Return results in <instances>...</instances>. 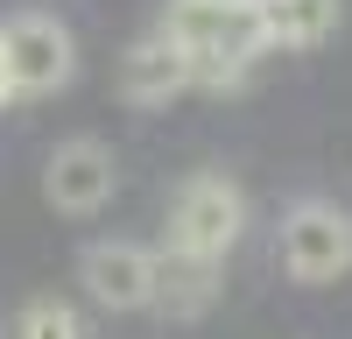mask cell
<instances>
[{
  "label": "cell",
  "mask_w": 352,
  "mask_h": 339,
  "mask_svg": "<svg viewBox=\"0 0 352 339\" xmlns=\"http://www.w3.org/2000/svg\"><path fill=\"white\" fill-rule=\"evenodd\" d=\"M162 28L184 43L190 71H197V92H232V85H247V71L275 50L261 0H169Z\"/></svg>",
  "instance_id": "1"
},
{
  "label": "cell",
  "mask_w": 352,
  "mask_h": 339,
  "mask_svg": "<svg viewBox=\"0 0 352 339\" xmlns=\"http://www.w3.org/2000/svg\"><path fill=\"white\" fill-rule=\"evenodd\" d=\"M240 234H247V198H240V184H232L226 170H197V177L176 184L162 247L197 254V262H226V254L240 247Z\"/></svg>",
  "instance_id": "2"
},
{
  "label": "cell",
  "mask_w": 352,
  "mask_h": 339,
  "mask_svg": "<svg viewBox=\"0 0 352 339\" xmlns=\"http://www.w3.org/2000/svg\"><path fill=\"white\" fill-rule=\"evenodd\" d=\"M352 269V212L331 198H296L282 212V276L303 290H324Z\"/></svg>",
  "instance_id": "3"
},
{
  "label": "cell",
  "mask_w": 352,
  "mask_h": 339,
  "mask_svg": "<svg viewBox=\"0 0 352 339\" xmlns=\"http://www.w3.org/2000/svg\"><path fill=\"white\" fill-rule=\"evenodd\" d=\"M0 56H8V78H14V99H50L64 92L71 71H78V43L56 14H14L0 21Z\"/></svg>",
  "instance_id": "4"
},
{
  "label": "cell",
  "mask_w": 352,
  "mask_h": 339,
  "mask_svg": "<svg viewBox=\"0 0 352 339\" xmlns=\"http://www.w3.org/2000/svg\"><path fill=\"white\" fill-rule=\"evenodd\" d=\"M162 282V254L141 240H92L78 254V290L99 311H148Z\"/></svg>",
  "instance_id": "5"
},
{
  "label": "cell",
  "mask_w": 352,
  "mask_h": 339,
  "mask_svg": "<svg viewBox=\"0 0 352 339\" xmlns=\"http://www.w3.org/2000/svg\"><path fill=\"white\" fill-rule=\"evenodd\" d=\"M113 184H120V170H113V149H106V141H92V134L56 141L50 163H43V198H50L64 219H92L106 198H113Z\"/></svg>",
  "instance_id": "6"
},
{
  "label": "cell",
  "mask_w": 352,
  "mask_h": 339,
  "mask_svg": "<svg viewBox=\"0 0 352 339\" xmlns=\"http://www.w3.org/2000/svg\"><path fill=\"white\" fill-rule=\"evenodd\" d=\"M184 92H197V71H190V56H184V43H176L169 28L141 36L120 56V99L127 106H169V99H184Z\"/></svg>",
  "instance_id": "7"
},
{
  "label": "cell",
  "mask_w": 352,
  "mask_h": 339,
  "mask_svg": "<svg viewBox=\"0 0 352 339\" xmlns=\"http://www.w3.org/2000/svg\"><path fill=\"white\" fill-rule=\"evenodd\" d=\"M219 269H226V262H197V254H176V247H162L155 311H169V318H204V311L219 304Z\"/></svg>",
  "instance_id": "8"
},
{
  "label": "cell",
  "mask_w": 352,
  "mask_h": 339,
  "mask_svg": "<svg viewBox=\"0 0 352 339\" xmlns=\"http://www.w3.org/2000/svg\"><path fill=\"white\" fill-rule=\"evenodd\" d=\"M268 14V43L275 50H324L338 36V0H261Z\"/></svg>",
  "instance_id": "9"
},
{
  "label": "cell",
  "mask_w": 352,
  "mask_h": 339,
  "mask_svg": "<svg viewBox=\"0 0 352 339\" xmlns=\"http://www.w3.org/2000/svg\"><path fill=\"white\" fill-rule=\"evenodd\" d=\"M14 339H85V325H78V311H71V304H56V297H36V304H21V318H14Z\"/></svg>",
  "instance_id": "10"
},
{
  "label": "cell",
  "mask_w": 352,
  "mask_h": 339,
  "mask_svg": "<svg viewBox=\"0 0 352 339\" xmlns=\"http://www.w3.org/2000/svg\"><path fill=\"white\" fill-rule=\"evenodd\" d=\"M14 99V78H8V56H0V106Z\"/></svg>",
  "instance_id": "11"
}]
</instances>
